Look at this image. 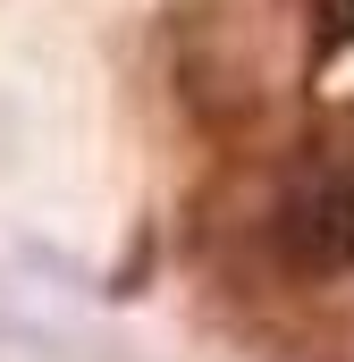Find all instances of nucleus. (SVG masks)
I'll use <instances>...</instances> for the list:
<instances>
[{
	"mask_svg": "<svg viewBox=\"0 0 354 362\" xmlns=\"http://www.w3.org/2000/svg\"><path fill=\"white\" fill-rule=\"evenodd\" d=\"M161 59H169V101L177 118L219 144V152H245L278 110V85H270L262 34L245 8L228 0H177L169 25H161Z\"/></svg>",
	"mask_w": 354,
	"mask_h": 362,
	"instance_id": "f257e3e1",
	"label": "nucleus"
},
{
	"mask_svg": "<svg viewBox=\"0 0 354 362\" xmlns=\"http://www.w3.org/2000/svg\"><path fill=\"white\" fill-rule=\"evenodd\" d=\"M354 51V0H304V68L329 76Z\"/></svg>",
	"mask_w": 354,
	"mask_h": 362,
	"instance_id": "f03ea898",
	"label": "nucleus"
},
{
	"mask_svg": "<svg viewBox=\"0 0 354 362\" xmlns=\"http://www.w3.org/2000/svg\"><path fill=\"white\" fill-rule=\"evenodd\" d=\"M152 262H161V245H152V228H144V236H135V253H127V262L110 270V286H101V295H118V303H127V295H144Z\"/></svg>",
	"mask_w": 354,
	"mask_h": 362,
	"instance_id": "7ed1b4c3",
	"label": "nucleus"
}]
</instances>
